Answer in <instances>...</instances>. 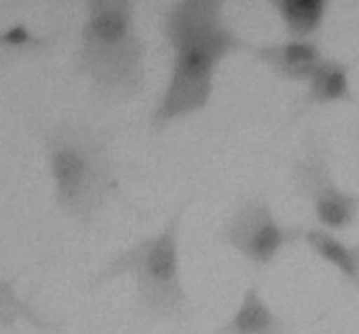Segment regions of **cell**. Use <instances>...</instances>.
<instances>
[{
    "mask_svg": "<svg viewBox=\"0 0 359 334\" xmlns=\"http://www.w3.org/2000/svg\"><path fill=\"white\" fill-rule=\"evenodd\" d=\"M223 0H175L161 18V32L172 49L167 86L149 118L151 132L160 133L175 121L203 111L214 91L217 69L233 53L252 44L224 18Z\"/></svg>",
    "mask_w": 359,
    "mask_h": 334,
    "instance_id": "cell-1",
    "label": "cell"
},
{
    "mask_svg": "<svg viewBox=\"0 0 359 334\" xmlns=\"http://www.w3.org/2000/svg\"><path fill=\"white\" fill-rule=\"evenodd\" d=\"M133 0H88L76 70L105 100L126 102L146 86V42Z\"/></svg>",
    "mask_w": 359,
    "mask_h": 334,
    "instance_id": "cell-2",
    "label": "cell"
},
{
    "mask_svg": "<svg viewBox=\"0 0 359 334\" xmlns=\"http://www.w3.org/2000/svg\"><path fill=\"white\" fill-rule=\"evenodd\" d=\"M46 154L58 209L93 226L121 193L109 135L86 123H62L46 135Z\"/></svg>",
    "mask_w": 359,
    "mask_h": 334,
    "instance_id": "cell-3",
    "label": "cell"
},
{
    "mask_svg": "<svg viewBox=\"0 0 359 334\" xmlns=\"http://www.w3.org/2000/svg\"><path fill=\"white\" fill-rule=\"evenodd\" d=\"M186 203L175 209L160 233L135 242L118 252L90 280V289L130 277L135 289V307L154 322H179L188 317V296L181 279L179 230Z\"/></svg>",
    "mask_w": 359,
    "mask_h": 334,
    "instance_id": "cell-4",
    "label": "cell"
},
{
    "mask_svg": "<svg viewBox=\"0 0 359 334\" xmlns=\"http://www.w3.org/2000/svg\"><path fill=\"white\" fill-rule=\"evenodd\" d=\"M291 179L297 195L312 207L319 228L342 233L356 226L359 195L337 182L328 144L319 133L312 132L305 137L302 151L291 163Z\"/></svg>",
    "mask_w": 359,
    "mask_h": 334,
    "instance_id": "cell-5",
    "label": "cell"
},
{
    "mask_svg": "<svg viewBox=\"0 0 359 334\" xmlns=\"http://www.w3.org/2000/svg\"><path fill=\"white\" fill-rule=\"evenodd\" d=\"M305 226H287L277 219L269 200L252 195L242 200L217 231V240L233 249L249 265L269 268L280 252L304 237Z\"/></svg>",
    "mask_w": 359,
    "mask_h": 334,
    "instance_id": "cell-6",
    "label": "cell"
},
{
    "mask_svg": "<svg viewBox=\"0 0 359 334\" xmlns=\"http://www.w3.org/2000/svg\"><path fill=\"white\" fill-rule=\"evenodd\" d=\"M249 53L279 79L290 83H309L314 70L325 60L318 41L290 39L273 44L251 46Z\"/></svg>",
    "mask_w": 359,
    "mask_h": 334,
    "instance_id": "cell-7",
    "label": "cell"
},
{
    "mask_svg": "<svg viewBox=\"0 0 359 334\" xmlns=\"http://www.w3.org/2000/svg\"><path fill=\"white\" fill-rule=\"evenodd\" d=\"M353 65L337 58L325 56L307 83V91L297 104L293 121L305 116L316 107H326L335 104H349L354 100L351 86Z\"/></svg>",
    "mask_w": 359,
    "mask_h": 334,
    "instance_id": "cell-8",
    "label": "cell"
},
{
    "mask_svg": "<svg viewBox=\"0 0 359 334\" xmlns=\"http://www.w3.org/2000/svg\"><path fill=\"white\" fill-rule=\"evenodd\" d=\"M212 334H287V326L258 287H249L235 314Z\"/></svg>",
    "mask_w": 359,
    "mask_h": 334,
    "instance_id": "cell-9",
    "label": "cell"
},
{
    "mask_svg": "<svg viewBox=\"0 0 359 334\" xmlns=\"http://www.w3.org/2000/svg\"><path fill=\"white\" fill-rule=\"evenodd\" d=\"M302 240L319 259L333 266L359 296V242L347 244L323 228H305Z\"/></svg>",
    "mask_w": 359,
    "mask_h": 334,
    "instance_id": "cell-10",
    "label": "cell"
},
{
    "mask_svg": "<svg viewBox=\"0 0 359 334\" xmlns=\"http://www.w3.org/2000/svg\"><path fill=\"white\" fill-rule=\"evenodd\" d=\"M284 30L294 41H316L330 11L328 0H272Z\"/></svg>",
    "mask_w": 359,
    "mask_h": 334,
    "instance_id": "cell-11",
    "label": "cell"
},
{
    "mask_svg": "<svg viewBox=\"0 0 359 334\" xmlns=\"http://www.w3.org/2000/svg\"><path fill=\"white\" fill-rule=\"evenodd\" d=\"M18 322H27L41 331H55L56 326L39 314L30 303L18 296L13 284L0 279V328H14Z\"/></svg>",
    "mask_w": 359,
    "mask_h": 334,
    "instance_id": "cell-12",
    "label": "cell"
},
{
    "mask_svg": "<svg viewBox=\"0 0 359 334\" xmlns=\"http://www.w3.org/2000/svg\"><path fill=\"white\" fill-rule=\"evenodd\" d=\"M49 44H51L49 39L39 37L34 32L28 30L25 25H16V27L0 32V56L46 51Z\"/></svg>",
    "mask_w": 359,
    "mask_h": 334,
    "instance_id": "cell-13",
    "label": "cell"
}]
</instances>
